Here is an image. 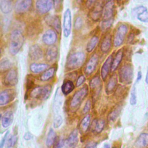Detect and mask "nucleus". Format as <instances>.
Here are the masks:
<instances>
[{
	"instance_id": "nucleus-1",
	"label": "nucleus",
	"mask_w": 148,
	"mask_h": 148,
	"mask_svg": "<svg viewBox=\"0 0 148 148\" xmlns=\"http://www.w3.org/2000/svg\"><path fill=\"white\" fill-rule=\"evenodd\" d=\"M24 43V36L18 29H14L10 35L9 50L11 54L14 56L20 50Z\"/></svg>"
},
{
	"instance_id": "nucleus-2",
	"label": "nucleus",
	"mask_w": 148,
	"mask_h": 148,
	"mask_svg": "<svg viewBox=\"0 0 148 148\" xmlns=\"http://www.w3.org/2000/svg\"><path fill=\"white\" fill-rule=\"evenodd\" d=\"M85 58L86 56L83 52L77 51L71 54L66 62V69L73 70L80 68L84 63Z\"/></svg>"
},
{
	"instance_id": "nucleus-3",
	"label": "nucleus",
	"mask_w": 148,
	"mask_h": 148,
	"mask_svg": "<svg viewBox=\"0 0 148 148\" xmlns=\"http://www.w3.org/2000/svg\"><path fill=\"white\" fill-rule=\"evenodd\" d=\"M51 91V86L49 84L45 86H38L31 90L29 95L32 98H36L44 101L49 97Z\"/></svg>"
},
{
	"instance_id": "nucleus-4",
	"label": "nucleus",
	"mask_w": 148,
	"mask_h": 148,
	"mask_svg": "<svg viewBox=\"0 0 148 148\" xmlns=\"http://www.w3.org/2000/svg\"><path fill=\"white\" fill-rule=\"evenodd\" d=\"M120 82L124 84H130L133 77V69L131 64H125L119 71Z\"/></svg>"
},
{
	"instance_id": "nucleus-5",
	"label": "nucleus",
	"mask_w": 148,
	"mask_h": 148,
	"mask_svg": "<svg viewBox=\"0 0 148 148\" xmlns=\"http://www.w3.org/2000/svg\"><path fill=\"white\" fill-rule=\"evenodd\" d=\"M88 94V88L86 86L81 88L77 90L73 95L71 103L70 106L72 109L77 108V107L80 105L82 101L86 97Z\"/></svg>"
},
{
	"instance_id": "nucleus-6",
	"label": "nucleus",
	"mask_w": 148,
	"mask_h": 148,
	"mask_svg": "<svg viewBox=\"0 0 148 148\" xmlns=\"http://www.w3.org/2000/svg\"><path fill=\"white\" fill-rule=\"evenodd\" d=\"M128 29V26L125 24H121L118 26L113 39V44L115 47H118L123 43Z\"/></svg>"
},
{
	"instance_id": "nucleus-7",
	"label": "nucleus",
	"mask_w": 148,
	"mask_h": 148,
	"mask_svg": "<svg viewBox=\"0 0 148 148\" xmlns=\"http://www.w3.org/2000/svg\"><path fill=\"white\" fill-rule=\"evenodd\" d=\"M72 16L69 9H66L64 14L63 20V34L65 38H68L71 31Z\"/></svg>"
},
{
	"instance_id": "nucleus-8",
	"label": "nucleus",
	"mask_w": 148,
	"mask_h": 148,
	"mask_svg": "<svg viewBox=\"0 0 148 148\" xmlns=\"http://www.w3.org/2000/svg\"><path fill=\"white\" fill-rule=\"evenodd\" d=\"M53 3L54 2L50 0H39L36 2V9L40 14L46 13L51 10L54 5Z\"/></svg>"
},
{
	"instance_id": "nucleus-9",
	"label": "nucleus",
	"mask_w": 148,
	"mask_h": 148,
	"mask_svg": "<svg viewBox=\"0 0 148 148\" xmlns=\"http://www.w3.org/2000/svg\"><path fill=\"white\" fill-rule=\"evenodd\" d=\"M78 131L77 130H74L65 140L64 147V148H75L78 143Z\"/></svg>"
},
{
	"instance_id": "nucleus-10",
	"label": "nucleus",
	"mask_w": 148,
	"mask_h": 148,
	"mask_svg": "<svg viewBox=\"0 0 148 148\" xmlns=\"http://www.w3.org/2000/svg\"><path fill=\"white\" fill-rule=\"evenodd\" d=\"M98 61V55L97 54H94L87 61L84 72L86 75H91L95 69L97 65Z\"/></svg>"
},
{
	"instance_id": "nucleus-11",
	"label": "nucleus",
	"mask_w": 148,
	"mask_h": 148,
	"mask_svg": "<svg viewBox=\"0 0 148 148\" xmlns=\"http://www.w3.org/2000/svg\"><path fill=\"white\" fill-rule=\"evenodd\" d=\"M32 1L31 0L17 1L14 5V9L17 13H24L31 8Z\"/></svg>"
},
{
	"instance_id": "nucleus-12",
	"label": "nucleus",
	"mask_w": 148,
	"mask_h": 148,
	"mask_svg": "<svg viewBox=\"0 0 148 148\" xmlns=\"http://www.w3.org/2000/svg\"><path fill=\"white\" fill-rule=\"evenodd\" d=\"M18 82L17 73L16 69H10L4 78V84L8 86H15Z\"/></svg>"
},
{
	"instance_id": "nucleus-13",
	"label": "nucleus",
	"mask_w": 148,
	"mask_h": 148,
	"mask_svg": "<svg viewBox=\"0 0 148 148\" xmlns=\"http://www.w3.org/2000/svg\"><path fill=\"white\" fill-rule=\"evenodd\" d=\"M57 39L56 32L51 29L47 30L42 36V41L47 45H53L56 43Z\"/></svg>"
},
{
	"instance_id": "nucleus-14",
	"label": "nucleus",
	"mask_w": 148,
	"mask_h": 148,
	"mask_svg": "<svg viewBox=\"0 0 148 148\" xmlns=\"http://www.w3.org/2000/svg\"><path fill=\"white\" fill-rule=\"evenodd\" d=\"M114 2L112 1L106 2L102 8V17L105 20H109L111 18L113 14Z\"/></svg>"
},
{
	"instance_id": "nucleus-15",
	"label": "nucleus",
	"mask_w": 148,
	"mask_h": 148,
	"mask_svg": "<svg viewBox=\"0 0 148 148\" xmlns=\"http://www.w3.org/2000/svg\"><path fill=\"white\" fill-rule=\"evenodd\" d=\"M28 55L32 60L36 61L40 60L42 57L43 51L42 49L38 45H34L30 47Z\"/></svg>"
},
{
	"instance_id": "nucleus-16",
	"label": "nucleus",
	"mask_w": 148,
	"mask_h": 148,
	"mask_svg": "<svg viewBox=\"0 0 148 148\" xmlns=\"http://www.w3.org/2000/svg\"><path fill=\"white\" fill-rule=\"evenodd\" d=\"M47 24L53 28L58 33L61 32V23L60 18L57 16H48L46 17Z\"/></svg>"
},
{
	"instance_id": "nucleus-17",
	"label": "nucleus",
	"mask_w": 148,
	"mask_h": 148,
	"mask_svg": "<svg viewBox=\"0 0 148 148\" xmlns=\"http://www.w3.org/2000/svg\"><path fill=\"white\" fill-rule=\"evenodd\" d=\"M113 61V57L112 55H110L104 62L101 70V75L102 79L105 80L106 78L110 69L111 70L112 64Z\"/></svg>"
},
{
	"instance_id": "nucleus-18",
	"label": "nucleus",
	"mask_w": 148,
	"mask_h": 148,
	"mask_svg": "<svg viewBox=\"0 0 148 148\" xmlns=\"http://www.w3.org/2000/svg\"><path fill=\"white\" fill-rule=\"evenodd\" d=\"M148 146V134L141 133L134 143L135 148H145Z\"/></svg>"
},
{
	"instance_id": "nucleus-19",
	"label": "nucleus",
	"mask_w": 148,
	"mask_h": 148,
	"mask_svg": "<svg viewBox=\"0 0 148 148\" xmlns=\"http://www.w3.org/2000/svg\"><path fill=\"white\" fill-rule=\"evenodd\" d=\"M58 55V49L56 46H51L47 48L46 51L45 58L49 62L54 61Z\"/></svg>"
},
{
	"instance_id": "nucleus-20",
	"label": "nucleus",
	"mask_w": 148,
	"mask_h": 148,
	"mask_svg": "<svg viewBox=\"0 0 148 148\" xmlns=\"http://www.w3.org/2000/svg\"><path fill=\"white\" fill-rule=\"evenodd\" d=\"M62 102V97L60 93V91H59V88H57L54 99L53 101V112L54 113H57L58 112L60 107L61 106Z\"/></svg>"
},
{
	"instance_id": "nucleus-21",
	"label": "nucleus",
	"mask_w": 148,
	"mask_h": 148,
	"mask_svg": "<svg viewBox=\"0 0 148 148\" xmlns=\"http://www.w3.org/2000/svg\"><path fill=\"white\" fill-rule=\"evenodd\" d=\"M13 119V114L12 111H8L5 112L1 117L2 125L4 128L9 127L12 123Z\"/></svg>"
},
{
	"instance_id": "nucleus-22",
	"label": "nucleus",
	"mask_w": 148,
	"mask_h": 148,
	"mask_svg": "<svg viewBox=\"0 0 148 148\" xmlns=\"http://www.w3.org/2000/svg\"><path fill=\"white\" fill-rule=\"evenodd\" d=\"M102 8H103L101 7V4H98V2L97 5L95 4L90 13V16L92 20L94 21H98L99 19V17L101 16H102Z\"/></svg>"
},
{
	"instance_id": "nucleus-23",
	"label": "nucleus",
	"mask_w": 148,
	"mask_h": 148,
	"mask_svg": "<svg viewBox=\"0 0 148 148\" xmlns=\"http://www.w3.org/2000/svg\"><path fill=\"white\" fill-rule=\"evenodd\" d=\"M112 45L111 36L109 34L106 35L103 39L101 44V50L103 53L108 52Z\"/></svg>"
},
{
	"instance_id": "nucleus-24",
	"label": "nucleus",
	"mask_w": 148,
	"mask_h": 148,
	"mask_svg": "<svg viewBox=\"0 0 148 148\" xmlns=\"http://www.w3.org/2000/svg\"><path fill=\"white\" fill-rule=\"evenodd\" d=\"M0 9L1 11L5 14L10 13L13 9L12 2L9 0H1Z\"/></svg>"
},
{
	"instance_id": "nucleus-25",
	"label": "nucleus",
	"mask_w": 148,
	"mask_h": 148,
	"mask_svg": "<svg viewBox=\"0 0 148 148\" xmlns=\"http://www.w3.org/2000/svg\"><path fill=\"white\" fill-rule=\"evenodd\" d=\"M123 57V53L121 50H119L115 55L114 58L113 59L112 66H111V71L112 72L114 71L119 65L121 61V60Z\"/></svg>"
},
{
	"instance_id": "nucleus-26",
	"label": "nucleus",
	"mask_w": 148,
	"mask_h": 148,
	"mask_svg": "<svg viewBox=\"0 0 148 148\" xmlns=\"http://www.w3.org/2000/svg\"><path fill=\"white\" fill-rule=\"evenodd\" d=\"M12 98L11 92L9 90L2 91L0 94V105L3 106L8 103Z\"/></svg>"
},
{
	"instance_id": "nucleus-27",
	"label": "nucleus",
	"mask_w": 148,
	"mask_h": 148,
	"mask_svg": "<svg viewBox=\"0 0 148 148\" xmlns=\"http://www.w3.org/2000/svg\"><path fill=\"white\" fill-rule=\"evenodd\" d=\"M74 88H75V86H74L73 83L71 80H68L65 81L62 84L61 87V90L63 94L68 95L73 90Z\"/></svg>"
},
{
	"instance_id": "nucleus-28",
	"label": "nucleus",
	"mask_w": 148,
	"mask_h": 148,
	"mask_svg": "<svg viewBox=\"0 0 148 148\" xmlns=\"http://www.w3.org/2000/svg\"><path fill=\"white\" fill-rule=\"evenodd\" d=\"M47 67H48V65L46 64L32 63L30 65L29 69L32 73H37L45 71Z\"/></svg>"
},
{
	"instance_id": "nucleus-29",
	"label": "nucleus",
	"mask_w": 148,
	"mask_h": 148,
	"mask_svg": "<svg viewBox=\"0 0 148 148\" xmlns=\"http://www.w3.org/2000/svg\"><path fill=\"white\" fill-rule=\"evenodd\" d=\"M56 134L55 131L52 128H50L47 135V138L46 140V146L49 148L54 143L56 140Z\"/></svg>"
},
{
	"instance_id": "nucleus-30",
	"label": "nucleus",
	"mask_w": 148,
	"mask_h": 148,
	"mask_svg": "<svg viewBox=\"0 0 148 148\" xmlns=\"http://www.w3.org/2000/svg\"><path fill=\"white\" fill-rule=\"evenodd\" d=\"M92 124L93 131L97 133H100L104 128L105 121L102 119L94 120Z\"/></svg>"
},
{
	"instance_id": "nucleus-31",
	"label": "nucleus",
	"mask_w": 148,
	"mask_h": 148,
	"mask_svg": "<svg viewBox=\"0 0 148 148\" xmlns=\"http://www.w3.org/2000/svg\"><path fill=\"white\" fill-rule=\"evenodd\" d=\"M90 123V116L89 114L86 115L82 120L80 124V130L82 133L86 132L89 127Z\"/></svg>"
},
{
	"instance_id": "nucleus-32",
	"label": "nucleus",
	"mask_w": 148,
	"mask_h": 148,
	"mask_svg": "<svg viewBox=\"0 0 148 148\" xmlns=\"http://www.w3.org/2000/svg\"><path fill=\"white\" fill-rule=\"evenodd\" d=\"M121 110V106L118 105L115 107L109 113L108 115V120L109 121H114L117 117L119 116Z\"/></svg>"
},
{
	"instance_id": "nucleus-33",
	"label": "nucleus",
	"mask_w": 148,
	"mask_h": 148,
	"mask_svg": "<svg viewBox=\"0 0 148 148\" xmlns=\"http://www.w3.org/2000/svg\"><path fill=\"white\" fill-rule=\"evenodd\" d=\"M56 68L53 67L46 71H45L40 76V80L42 81H47L53 77Z\"/></svg>"
},
{
	"instance_id": "nucleus-34",
	"label": "nucleus",
	"mask_w": 148,
	"mask_h": 148,
	"mask_svg": "<svg viewBox=\"0 0 148 148\" xmlns=\"http://www.w3.org/2000/svg\"><path fill=\"white\" fill-rule=\"evenodd\" d=\"M117 84V77L116 75H113L109 79L108 84H107V86H106V91L108 93L111 92L113 91V90L114 89L116 86Z\"/></svg>"
},
{
	"instance_id": "nucleus-35",
	"label": "nucleus",
	"mask_w": 148,
	"mask_h": 148,
	"mask_svg": "<svg viewBox=\"0 0 148 148\" xmlns=\"http://www.w3.org/2000/svg\"><path fill=\"white\" fill-rule=\"evenodd\" d=\"M98 42V36H92L87 45V47H86L87 51L88 53L91 52L96 46Z\"/></svg>"
},
{
	"instance_id": "nucleus-36",
	"label": "nucleus",
	"mask_w": 148,
	"mask_h": 148,
	"mask_svg": "<svg viewBox=\"0 0 148 148\" xmlns=\"http://www.w3.org/2000/svg\"><path fill=\"white\" fill-rule=\"evenodd\" d=\"M113 20L112 18L103 21L101 24V27L102 31H105L107 29H108L111 27V25L113 23Z\"/></svg>"
},
{
	"instance_id": "nucleus-37",
	"label": "nucleus",
	"mask_w": 148,
	"mask_h": 148,
	"mask_svg": "<svg viewBox=\"0 0 148 148\" xmlns=\"http://www.w3.org/2000/svg\"><path fill=\"white\" fill-rule=\"evenodd\" d=\"M130 103L131 105H135L136 103V88L134 85L131 91V95L130 99Z\"/></svg>"
},
{
	"instance_id": "nucleus-38",
	"label": "nucleus",
	"mask_w": 148,
	"mask_h": 148,
	"mask_svg": "<svg viewBox=\"0 0 148 148\" xmlns=\"http://www.w3.org/2000/svg\"><path fill=\"white\" fill-rule=\"evenodd\" d=\"M90 87L91 88H95L98 87L100 84V79L98 76H95L90 82Z\"/></svg>"
},
{
	"instance_id": "nucleus-39",
	"label": "nucleus",
	"mask_w": 148,
	"mask_h": 148,
	"mask_svg": "<svg viewBox=\"0 0 148 148\" xmlns=\"http://www.w3.org/2000/svg\"><path fill=\"white\" fill-rule=\"evenodd\" d=\"M136 18L140 21L147 23L148 22V11L146 10L136 16Z\"/></svg>"
},
{
	"instance_id": "nucleus-40",
	"label": "nucleus",
	"mask_w": 148,
	"mask_h": 148,
	"mask_svg": "<svg viewBox=\"0 0 148 148\" xmlns=\"http://www.w3.org/2000/svg\"><path fill=\"white\" fill-rule=\"evenodd\" d=\"M10 66V62L8 59L2 60L0 63V68L1 71H6Z\"/></svg>"
},
{
	"instance_id": "nucleus-41",
	"label": "nucleus",
	"mask_w": 148,
	"mask_h": 148,
	"mask_svg": "<svg viewBox=\"0 0 148 148\" xmlns=\"http://www.w3.org/2000/svg\"><path fill=\"white\" fill-rule=\"evenodd\" d=\"M17 140V137L15 135H12L9 138H8L5 147L6 148H10L12 147L16 143Z\"/></svg>"
},
{
	"instance_id": "nucleus-42",
	"label": "nucleus",
	"mask_w": 148,
	"mask_h": 148,
	"mask_svg": "<svg viewBox=\"0 0 148 148\" xmlns=\"http://www.w3.org/2000/svg\"><path fill=\"white\" fill-rule=\"evenodd\" d=\"M147 10V8L144 6H139L132 10V14L134 15H138L145 11Z\"/></svg>"
},
{
	"instance_id": "nucleus-43",
	"label": "nucleus",
	"mask_w": 148,
	"mask_h": 148,
	"mask_svg": "<svg viewBox=\"0 0 148 148\" xmlns=\"http://www.w3.org/2000/svg\"><path fill=\"white\" fill-rule=\"evenodd\" d=\"M62 123V118L61 116H57L53 121V126L54 128H58Z\"/></svg>"
},
{
	"instance_id": "nucleus-44",
	"label": "nucleus",
	"mask_w": 148,
	"mask_h": 148,
	"mask_svg": "<svg viewBox=\"0 0 148 148\" xmlns=\"http://www.w3.org/2000/svg\"><path fill=\"white\" fill-rule=\"evenodd\" d=\"M82 25V20L80 17H77L75 20L74 26L75 29H79Z\"/></svg>"
},
{
	"instance_id": "nucleus-45",
	"label": "nucleus",
	"mask_w": 148,
	"mask_h": 148,
	"mask_svg": "<svg viewBox=\"0 0 148 148\" xmlns=\"http://www.w3.org/2000/svg\"><path fill=\"white\" fill-rule=\"evenodd\" d=\"M86 80V79H85V77L83 75H81L79 76V77L77 78V81H76V87H80V86H82L85 82Z\"/></svg>"
},
{
	"instance_id": "nucleus-46",
	"label": "nucleus",
	"mask_w": 148,
	"mask_h": 148,
	"mask_svg": "<svg viewBox=\"0 0 148 148\" xmlns=\"http://www.w3.org/2000/svg\"><path fill=\"white\" fill-rule=\"evenodd\" d=\"M91 108V102L90 100H88L84 105V106L83 109V113H87L90 109Z\"/></svg>"
},
{
	"instance_id": "nucleus-47",
	"label": "nucleus",
	"mask_w": 148,
	"mask_h": 148,
	"mask_svg": "<svg viewBox=\"0 0 148 148\" xmlns=\"http://www.w3.org/2000/svg\"><path fill=\"white\" fill-rule=\"evenodd\" d=\"M97 143L94 141L88 142L84 146V148H97Z\"/></svg>"
},
{
	"instance_id": "nucleus-48",
	"label": "nucleus",
	"mask_w": 148,
	"mask_h": 148,
	"mask_svg": "<svg viewBox=\"0 0 148 148\" xmlns=\"http://www.w3.org/2000/svg\"><path fill=\"white\" fill-rule=\"evenodd\" d=\"M64 141L62 139H60L58 140H57L54 146V148H62V147L64 146Z\"/></svg>"
},
{
	"instance_id": "nucleus-49",
	"label": "nucleus",
	"mask_w": 148,
	"mask_h": 148,
	"mask_svg": "<svg viewBox=\"0 0 148 148\" xmlns=\"http://www.w3.org/2000/svg\"><path fill=\"white\" fill-rule=\"evenodd\" d=\"M9 133V131H7V132L5 133V134L4 136L3 137V138L2 139L1 142V143H0V147H1V148H2L3 146H4L5 143V141L6 140V138H7V136H8Z\"/></svg>"
},
{
	"instance_id": "nucleus-50",
	"label": "nucleus",
	"mask_w": 148,
	"mask_h": 148,
	"mask_svg": "<svg viewBox=\"0 0 148 148\" xmlns=\"http://www.w3.org/2000/svg\"><path fill=\"white\" fill-rule=\"evenodd\" d=\"M32 138V135L30 132H26L24 136V138L25 140H29Z\"/></svg>"
},
{
	"instance_id": "nucleus-51",
	"label": "nucleus",
	"mask_w": 148,
	"mask_h": 148,
	"mask_svg": "<svg viewBox=\"0 0 148 148\" xmlns=\"http://www.w3.org/2000/svg\"><path fill=\"white\" fill-rule=\"evenodd\" d=\"M142 77V72L140 71H139L138 72V74H137V77H136V83H138V82H139Z\"/></svg>"
},
{
	"instance_id": "nucleus-52",
	"label": "nucleus",
	"mask_w": 148,
	"mask_h": 148,
	"mask_svg": "<svg viewBox=\"0 0 148 148\" xmlns=\"http://www.w3.org/2000/svg\"><path fill=\"white\" fill-rule=\"evenodd\" d=\"M32 85H33V81L32 80L28 79L27 82V88L28 89L30 88V87H31Z\"/></svg>"
},
{
	"instance_id": "nucleus-53",
	"label": "nucleus",
	"mask_w": 148,
	"mask_h": 148,
	"mask_svg": "<svg viewBox=\"0 0 148 148\" xmlns=\"http://www.w3.org/2000/svg\"><path fill=\"white\" fill-rule=\"evenodd\" d=\"M145 83L148 84V66H147V72H146V77H145Z\"/></svg>"
},
{
	"instance_id": "nucleus-54",
	"label": "nucleus",
	"mask_w": 148,
	"mask_h": 148,
	"mask_svg": "<svg viewBox=\"0 0 148 148\" xmlns=\"http://www.w3.org/2000/svg\"><path fill=\"white\" fill-rule=\"evenodd\" d=\"M103 148H110V146L109 143H105L103 146Z\"/></svg>"
},
{
	"instance_id": "nucleus-55",
	"label": "nucleus",
	"mask_w": 148,
	"mask_h": 148,
	"mask_svg": "<svg viewBox=\"0 0 148 148\" xmlns=\"http://www.w3.org/2000/svg\"><path fill=\"white\" fill-rule=\"evenodd\" d=\"M113 148H117V147H113Z\"/></svg>"
}]
</instances>
